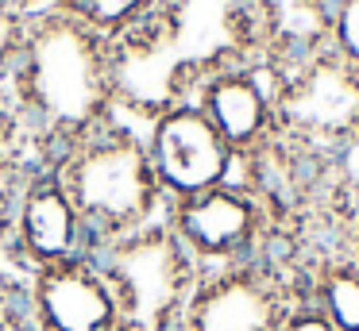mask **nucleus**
Segmentation results:
<instances>
[{
    "label": "nucleus",
    "mask_w": 359,
    "mask_h": 331,
    "mask_svg": "<svg viewBox=\"0 0 359 331\" xmlns=\"http://www.w3.org/2000/svg\"><path fill=\"white\" fill-rule=\"evenodd\" d=\"M259 54L278 69H294L332 50L336 0H251Z\"/></svg>",
    "instance_id": "obj_11"
},
{
    "label": "nucleus",
    "mask_w": 359,
    "mask_h": 331,
    "mask_svg": "<svg viewBox=\"0 0 359 331\" xmlns=\"http://www.w3.org/2000/svg\"><path fill=\"white\" fill-rule=\"evenodd\" d=\"M20 89L27 108L66 146L104 123L116 97L112 43L78 23L70 12L50 15L27 35L20 62Z\"/></svg>",
    "instance_id": "obj_1"
},
{
    "label": "nucleus",
    "mask_w": 359,
    "mask_h": 331,
    "mask_svg": "<svg viewBox=\"0 0 359 331\" xmlns=\"http://www.w3.org/2000/svg\"><path fill=\"white\" fill-rule=\"evenodd\" d=\"M0 331H4V323H0Z\"/></svg>",
    "instance_id": "obj_17"
},
{
    "label": "nucleus",
    "mask_w": 359,
    "mask_h": 331,
    "mask_svg": "<svg viewBox=\"0 0 359 331\" xmlns=\"http://www.w3.org/2000/svg\"><path fill=\"white\" fill-rule=\"evenodd\" d=\"M278 331H336V328L328 323V316L317 304H297Z\"/></svg>",
    "instance_id": "obj_15"
},
{
    "label": "nucleus",
    "mask_w": 359,
    "mask_h": 331,
    "mask_svg": "<svg viewBox=\"0 0 359 331\" xmlns=\"http://www.w3.org/2000/svg\"><path fill=\"white\" fill-rule=\"evenodd\" d=\"M309 285L259 258L201 269L182 331H278L297 304H309Z\"/></svg>",
    "instance_id": "obj_5"
},
{
    "label": "nucleus",
    "mask_w": 359,
    "mask_h": 331,
    "mask_svg": "<svg viewBox=\"0 0 359 331\" xmlns=\"http://www.w3.org/2000/svg\"><path fill=\"white\" fill-rule=\"evenodd\" d=\"M332 50L340 54L348 66L359 69V0H336Z\"/></svg>",
    "instance_id": "obj_14"
},
{
    "label": "nucleus",
    "mask_w": 359,
    "mask_h": 331,
    "mask_svg": "<svg viewBox=\"0 0 359 331\" xmlns=\"http://www.w3.org/2000/svg\"><path fill=\"white\" fill-rule=\"evenodd\" d=\"M282 69L266 58L251 66L220 69L197 89L194 104L205 112V120L217 127V135L232 146L236 158L259 150L274 135V89Z\"/></svg>",
    "instance_id": "obj_8"
},
{
    "label": "nucleus",
    "mask_w": 359,
    "mask_h": 331,
    "mask_svg": "<svg viewBox=\"0 0 359 331\" xmlns=\"http://www.w3.org/2000/svg\"><path fill=\"white\" fill-rule=\"evenodd\" d=\"M155 177L166 192V204L182 197H197L205 189L228 185L236 174V154L217 135L197 104H174L151 120V135L143 139Z\"/></svg>",
    "instance_id": "obj_7"
},
{
    "label": "nucleus",
    "mask_w": 359,
    "mask_h": 331,
    "mask_svg": "<svg viewBox=\"0 0 359 331\" xmlns=\"http://www.w3.org/2000/svg\"><path fill=\"white\" fill-rule=\"evenodd\" d=\"M16 243L35 269L93 258V239L81 223V212L55 177L24 189L16 208Z\"/></svg>",
    "instance_id": "obj_10"
},
{
    "label": "nucleus",
    "mask_w": 359,
    "mask_h": 331,
    "mask_svg": "<svg viewBox=\"0 0 359 331\" xmlns=\"http://www.w3.org/2000/svg\"><path fill=\"white\" fill-rule=\"evenodd\" d=\"M158 0H74V20L86 23L89 31H97L101 38L128 35L135 23H143L155 12Z\"/></svg>",
    "instance_id": "obj_13"
},
{
    "label": "nucleus",
    "mask_w": 359,
    "mask_h": 331,
    "mask_svg": "<svg viewBox=\"0 0 359 331\" xmlns=\"http://www.w3.org/2000/svg\"><path fill=\"white\" fill-rule=\"evenodd\" d=\"M32 331H35V328H32Z\"/></svg>",
    "instance_id": "obj_18"
},
{
    "label": "nucleus",
    "mask_w": 359,
    "mask_h": 331,
    "mask_svg": "<svg viewBox=\"0 0 359 331\" xmlns=\"http://www.w3.org/2000/svg\"><path fill=\"white\" fill-rule=\"evenodd\" d=\"M35 331H120V312L93 258L35 269L32 281Z\"/></svg>",
    "instance_id": "obj_9"
},
{
    "label": "nucleus",
    "mask_w": 359,
    "mask_h": 331,
    "mask_svg": "<svg viewBox=\"0 0 359 331\" xmlns=\"http://www.w3.org/2000/svg\"><path fill=\"white\" fill-rule=\"evenodd\" d=\"M166 223L182 239L201 269L232 266V262L255 258L263 239L266 216L259 200L236 181L205 189L197 197H182L166 204Z\"/></svg>",
    "instance_id": "obj_6"
},
{
    "label": "nucleus",
    "mask_w": 359,
    "mask_h": 331,
    "mask_svg": "<svg viewBox=\"0 0 359 331\" xmlns=\"http://www.w3.org/2000/svg\"><path fill=\"white\" fill-rule=\"evenodd\" d=\"M355 266H359V227H355Z\"/></svg>",
    "instance_id": "obj_16"
},
{
    "label": "nucleus",
    "mask_w": 359,
    "mask_h": 331,
    "mask_svg": "<svg viewBox=\"0 0 359 331\" xmlns=\"http://www.w3.org/2000/svg\"><path fill=\"white\" fill-rule=\"evenodd\" d=\"M309 304H317L328 316L336 331H359V266L336 262L313 274Z\"/></svg>",
    "instance_id": "obj_12"
},
{
    "label": "nucleus",
    "mask_w": 359,
    "mask_h": 331,
    "mask_svg": "<svg viewBox=\"0 0 359 331\" xmlns=\"http://www.w3.org/2000/svg\"><path fill=\"white\" fill-rule=\"evenodd\" d=\"M55 181L81 212L97 251L158 223V208H166V192L155 177L147 143L109 123L66 146Z\"/></svg>",
    "instance_id": "obj_2"
},
{
    "label": "nucleus",
    "mask_w": 359,
    "mask_h": 331,
    "mask_svg": "<svg viewBox=\"0 0 359 331\" xmlns=\"http://www.w3.org/2000/svg\"><path fill=\"white\" fill-rule=\"evenodd\" d=\"M274 135L325 158L359 139V69L336 50L282 69L274 89Z\"/></svg>",
    "instance_id": "obj_4"
},
{
    "label": "nucleus",
    "mask_w": 359,
    "mask_h": 331,
    "mask_svg": "<svg viewBox=\"0 0 359 331\" xmlns=\"http://www.w3.org/2000/svg\"><path fill=\"white\" fill-rule=\"evenodd\" d=\"M93 262L116 297L120 331H182L201 266L166 220L104 243Z\"/></svg>",
    "instance_id": "obj_3"
}]
</instances>
